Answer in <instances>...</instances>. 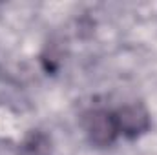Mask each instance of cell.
<instances>
[{"instance_id":"7a4b0ae2","label":"cell","mask_w":157,"mask_h":155,"mask_svg":"<svg viewBox=\"0 0 157 155\" xmlns=\"http://www.w3.org/2000/svg\"><path fill=\"white\" fill-rule=\"evenodd\" d=\"M113 113H115L119 135H124L128 139H135L150 130V113L139 102L126 104Z\"/></svg>"},{"instance_id":"6da1fadb","label":"cell","mask_w":157,"mask_h":155,"mask_svg":"<svg viewBox=\"0 0 157 155\" xmlns=\"http://www.w3.org/2000/svg\"><path fill=\"white\" fill-rule=\"evenodd\" d=\"M84 131L93 146H110L119 137L115 113L106 110H93L84 117Z\"/></svg>"}]
</instances>
